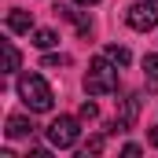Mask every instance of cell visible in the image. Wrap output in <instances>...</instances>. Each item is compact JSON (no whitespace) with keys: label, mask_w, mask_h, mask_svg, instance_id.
Wrapping results in <instances>:
<instances>
[{"label":"cell","mask_w":158,"mask_h":158,"mask_svg":"<svg viewBox=\"0 0 158 158\" xmlns=\"http://www.w3.org/2000/svg\"><path fill=\"white\" fill-rule=\"evenodd\" d=\"M85 92L88 96H110V92H118V63L107 59V55H96L88 63V74H85Z\"/></svg>","instance_id":"1"},{"label":"cell","mask_w":158,"mask_h":158,"mask_svg":"<svg viewBox=\"0 0 158 158\" xmlns=\"http://www.w3.org/2000/svg\"><path fill=\"white\" fill-rule=\"evenodd\" d=\"M19 96H22V103H26L30 110H37V114H44V110L55 107V92H52V85L40 77V74H22V77H19Z\"/></svg>","instance_id":"2"},{"label":"cell","mask_w":158,"mask_h":158,"mask_svg":"<svg viewBox=\"0 0 158 158\" xmlns=\"http://www.w3.org/2000/svg\"><path fill=\"white\" fill-rule=\"evenodd\" d=\"M81 136V125L77 118H70V114H59V118L48 125V143L52 147H59V151H66V147H74Z\"/></svg>","instance_id":"3"},{"label":"cell","mask_w":158,"mask_h":158,"mask_svg":"<svg viewBox=\"0 0 158 158\" xmlns=\"http://www.w3.org/2000/svg\"><path fill=\"white\" fill-rule=\"evenodd\" d=\"M125 22L136 30V33H151L158 26V11H155V0H140L125 11Z\"/></svg>","instance_id":"4"},{"label":"cell","mask_w":158,"mask_h":158,"mask_svg":"<svg viewBox=\"0 0 158 158\" xmlns=\"http://www.w3.org/2000/svg\"><path fill=\"white\" fill-rule=\"evenodd\" d=\"M7 136H11V140H26V136H33V121L22 118V114H11V118H7Z\"/></svg>","instance_id":"5"},{"label":"cell","mask_w":158,"mask_h":158,"mask_svg":"<svg viewBox=\"0 0 158 158\" xmlns=\"http://www.w3.org/2000/svg\"><path fill=\"white\" fill-rule=\"evenodd\" d=\"M7 30H11V33H33V15L15 7V11L7 15Z\"/></svg>","instance_id":"6"},{"label":"cell","mask_w":158,"mask_h":158,"mask_svg":"<svg viewBox=\"0 0 158 158\" xmlns=\"http://www.w3.org/2000/svg\"><path fill=\"white\" fill-rule=\"evenodd\" d=\"M0 44H4V74H15L19 63H22V55H19V48H15V40H0Z\"/></svg>","instance_id":"7"},{"label":"cell","mask_w":158,"mask_h":158,"mask_svg":"<svg viewBox=\"0 0 158 158\" xmlns=\"http://www.w3.org/2000/svg\"><path fill=\"white\" fill-rule=\"evenodd\" d=\"M59 11H63V19H70V22H74V30H77L81 37H88V33H92V22H88L81 11H70V7H59Z\"/></svg>","instance_id":"8"},{"label":"cell","mask_w":158,"mask_h":158,"mask_svg":"<svg viewBox=\"0 0 158 158\" xmlns=\"http://www.w3.org/2000/svg\"><path fill=\"white\" fill-rule=\"evenodd\" d=\"M33 44H37L40 52H48V48L59 44V33H55V30H33Z\"/></svg>","instance_id":"9"},{"label":"cell","mask_w":158,"mask_h":158,"mask_svg":"<svg viewBox=\"0 0 158 158\" xmlns=\"http://www.w3.org/2000/svg\"><path fill=\"white\" fill-rule=\"evenodd\" d=\"M103 55H107V59H114L118 66H129V59H132V55H129V48H121V44H107V48H103Z\"/></svg>","instance_id":"10"},{"label":"cell","mask_w":158,"mask_h":158,"mask_svg":"<svg viewBox=\"0 0 158 158\" xmlns=\"http://www.w3.org/2000/svg\"><path fill=\"white\" fill-rule=\"evenodd\" d=\"M143 70H147V88H158V55L143 59Z\"/></svg>","instance_id":"11"},{"label":"cell","mask_w":158,"mask_h":158,"mask_svg":"<svg viewBox=\"0 0 158 158\" xmlns=\"http://www.w3.org/2000/svg\"><path fill=\"white\" fill-rule=\"evenodd\" d=\"M96 114H99V110H96V103H81V110H77V118H81V121H92Z\"/></svg>","instance_id":"12"},{"label":"cell","mask_w":158,"mask_h":158,"mask_svg":"<svg viewBox=\"0 0 158 158\" xmlns=\"http://www.w3.org/2000/svg\"><path fill=\"white\" fill-rule=\"evenodd\" d=\"M99 151H103V136L88 140V147H85V158H88V155H99Z\"/></svg>","instance_id":"13"},{"label":"cell","mask_w":158,"mask_h":158,"mask_svg":"<svg viewBox=\"0 0 158 158\" xmlns=\"http://www.w3.org/2000/svg\"><path fill=\"white\" fill-rule=\"evenodd\" d=\"M70 59L66 55H44V66H66Z\"/></svg>","instance_id":"14"},{"label":"cell","mask_w":158,"mask_h":158,"mask_svg":"<svg viewBox=\"0 0 158 158\" xmlns=\"http://www.w3.org/2000/svg\"><path fill=\"white\" fill-rule=\"evenodd\" d=\"M121 155H125V158H136V155H140V147H136V143H125V147H121Z\"/></svg>","instance_id":"15"},{"label":"cell","mask_w":158,"mask_h":158,"mask_svg":"<svg viewBox=\"0 0 158 158\" xmlns=\"http://www.w3.org/2000/svg\"><path fill=\"white\" fill-rule=\"evenodd\" d=\"M147 140H151V143L158 147V129H151V136H147Z\"/></svg>","instance_id":"16"},{"label":"cell","mask_w":158,"mask_h":158,"mask_svg":"<svg viewBox=\"0 0 158 158\" xmlns=\"http://www.w3.org/2000/svg\"><path fill=\"white\" fill-rule=\"evenodd\" d=\"M74 4H85V7H88V4H99V0H74Z\"/></svg>","instance_id":"17"},{"label":"cell","mask_w":158,"mask_h":158,"mask_svg":"<svg viewBox=\"0 0 158 158\" xmlns=\"http://www.w3.org/2000/svg\"><path fill=\"white\" fill-rule=\"evenodd\" d=\"M155 4H158V0H155Z\"/></svg>","instance_id":"18"}]
</instances>
